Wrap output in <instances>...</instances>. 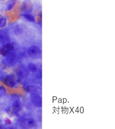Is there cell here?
I'll return each mask as SVG.
<instances>
[{
  "label": "cell",
  "instance_id": "1",
  "mask_svg": "<svg viewBox=\"0 0 115 129\" xmlns=\"http://www.w3.org/2000/svg\"><path fill=\"white\" fill-rule=\"evenodd\" d=\"M3 81L4 84L8 87H13L16 85L15 78L13 75H9L6 76Z\"/></svg>",
  "mask_w": 115,
  "mask_h": 129
},
{
  "label": "cell",
  "instance_id": "2",
  "mask_svg": "<svg viewBox=\"0 0 115 129\" xmlns=\"http://www.w3.org/2000/svg\"><path fill=\"white\" fill-rule=\"evenodd\" d=\"M14 48V46L12 44H6L4 45L2 48L0 49V54L3 56H6Z\"/></svg>",
  "mask_w": 115,
  "mask_h": 129
},
{
  "label": "cell",
  "instance_id": "3",
  "mask_svg": "<svg viewBox=\"0 0 115 129\" xmlns=\"http://www.w3.org/2000/svg\"><path fill=\"white\" fill-rule=\"evenodd\" d=\"M28 55H29L30 56L36 57L40 54V48L36 46L30 47L28 48Z\"/></svg>",
  "mask_w": 115,
  "mask_h": 129
},
{
  "label": "cell",
  "instance_id": "4",
  "mask_svg": "<svg viewBox=\"0 0 115 129\" xmlns=\"http://www.w3.org/2000/svg\"><path fill=\"white\" fill-rule=\"evenodd\" d=\"M7 56L6 58V61L8 64L13 65L14 64L16 61V56L14 54L8 53L6 55Z\"/></svg>",
  "mask_w": 115,
  "mask_h": 129
},
{
  "label": "cell",
  "instance_id": "5",
  "mask_svg": "<svg viewBox=\"0 0 115 129\" xmlns=\"http://www.w3.org/2000/svg\"><path fill=\"white\" fill-rule=\"evenodd\" d=\"M32 100L35 105H39L40 106V104H41L40 103L41 100H40V96L38 95L34 94L32 96Z\"/></svg>",
  "mask_w": 115,
  "mask_h": 129
},
{
  "label": "cell",
  "instance_id": "6",
  "mask_svg": "<svg viewBox=\"0 0 115 129\" xmlns=\"http://www.w3.org/2000/svg\"><path fill=\"white\" fill-rule=\"evenodd\" d=\"M13 109L14 111L16 112L20 111L22 109V105L19 102H15L13 105Z\"/></svg>",
  "mask_w": 115,
  "mask_h": 129
},
{
  "label": "cell",
  "instance_id": "7",
  "mask_svg": "<svg viewBox=\"0 0 115 129\" xmlns=\"http://www.w3.org/2000/svg\"><path fill=\"white\" fill-rule=\"evenodd\" d=\"M28 69L32 72H35L37 71L36 65L33 63H30L28 65Z\"/></svg>",
  "mask_w": 115,
  "mask_h": 129
},
{
  "label": "cell",
  "instance_id": "8",
  "mask_svg": "<svg viewBox=\"0 0 115 129\" xmlns=\"http://www.w3.org/2000/svg\"><path fill=\"white\" fill-rule=\"evenodd\" d=\"M23 16L25 18H26L27 20H28L30 22H33L34 21V18L32 16V15L28 14H23Z\"/></svg>",
  "mask_w": 115,
  "mask_h": 129
},
{
  "label": "cell",
  "instance_id": "9",
  "mask_svg": "<svg viewBox=\"0 0 115 129\" xmlns=\"http://www.w3.org/2000/svg\"><path fill=\"white\" fill-rule=\"evenodd\" d=\"M7 36L5 33H1L0 34V42L2 43L6 42L7 40Z\"/></svg>",
  "mask_w": 115,
  "mask_h": 129
},
{
  "label": "cell",
  "instance_id": "10",
  "mask_svg": "<svg viewBox=\"0 0 115 129\" xmlns=\"http://www.w3.org/2000/svg\"><path fill=\"white\" fill-rule=\"evenodd\" d=\"M6 90L3 86H0V98L4 96L6 94Z\"/></svg>",
  "mask_w": 115,
  "mask_h": 129
},
{
  "label": "cell",
  "instance_id": "11",
  "mask_svg": "<svg viewBox=\"0 0 115 129\" xmlns=\"http://www.w3.org/2000/svg\"><path fill=\"white\" fill-rule=\"evenodd\" d=\"M6 76V73L2 70H0V80H3Z\"/></svg>",
  "mask_w": 115,
  "mask_h": 129
},
{
  "label": "cell",
  "instance_id": "12",
  "mask_svg": "<svg viewBox=\"0 0 115 129\" xmlns=\"http://www.w3.org/2000/svg\"><path fill=\"white\" fill-rule=\"evenodd\" d=\"M6 19L5 18H3V19L2 20V24L1 25V26L0 27H4V26H5L6 25Z\"/></svg>",
  "mask_w": 115,
  "mask_h": 129
},
{
  "label": "cell",
  "instance_id": "13",
  "mask_svg": "<svg viewBox=\"0 0 115 129\" xmlns=\"http://www.w3.org/2000/svg\"><path fill=\"white\" fill-rule=\"evenodd\" d=\"M14 3L13 2H11V3H10L9 5L7 6V10H11L13 8V6H14Z\"/></svg>",
  "mask_w": 115,
  "mask_h": 129
},
{
  "label": "cell",
  "instance_id": "14",
  "mask_svg": "<svg viewBox=\"0 0 115 129\" xmlns=\"http://www.w3.org/2000/svg\"><path fill=\"white\" fill-rule=\"evenodd\" d=\"M4 18L2 17V16H0V26H1V25L2 24V20Z\"/></svg>",
  "mask_w": 115,
  "mask_h": 129
},
{
  "label": "cell",
  "instance_id": "15",
  "mask_svg": "<svg viewBox=\"0 0 115 129\" xmlns=\"http://www.w3.org/2000/svg\"><path fill=\"white\" fill-rule=\"evenodd\" d=\"M2 128H3V127H2V126H1V125H0V129H2Z\"/></svg>",
  "mask_w": 115,
  "mask_h": 129
},
{
  "label": "cell",
  "instance_id": "16",
  "mask_svg": "<svg viewBox=\"0 0 115 129\" xmlns=\"http://www.w3.org/2000/svg\"><path fill=\"white\" fill-rule=\"evenodd\" d=\"M0 49H1V46H0Z\"/></svg>",
  "mask_w": 115,
  "mask_h": 129
}]
</instances>
